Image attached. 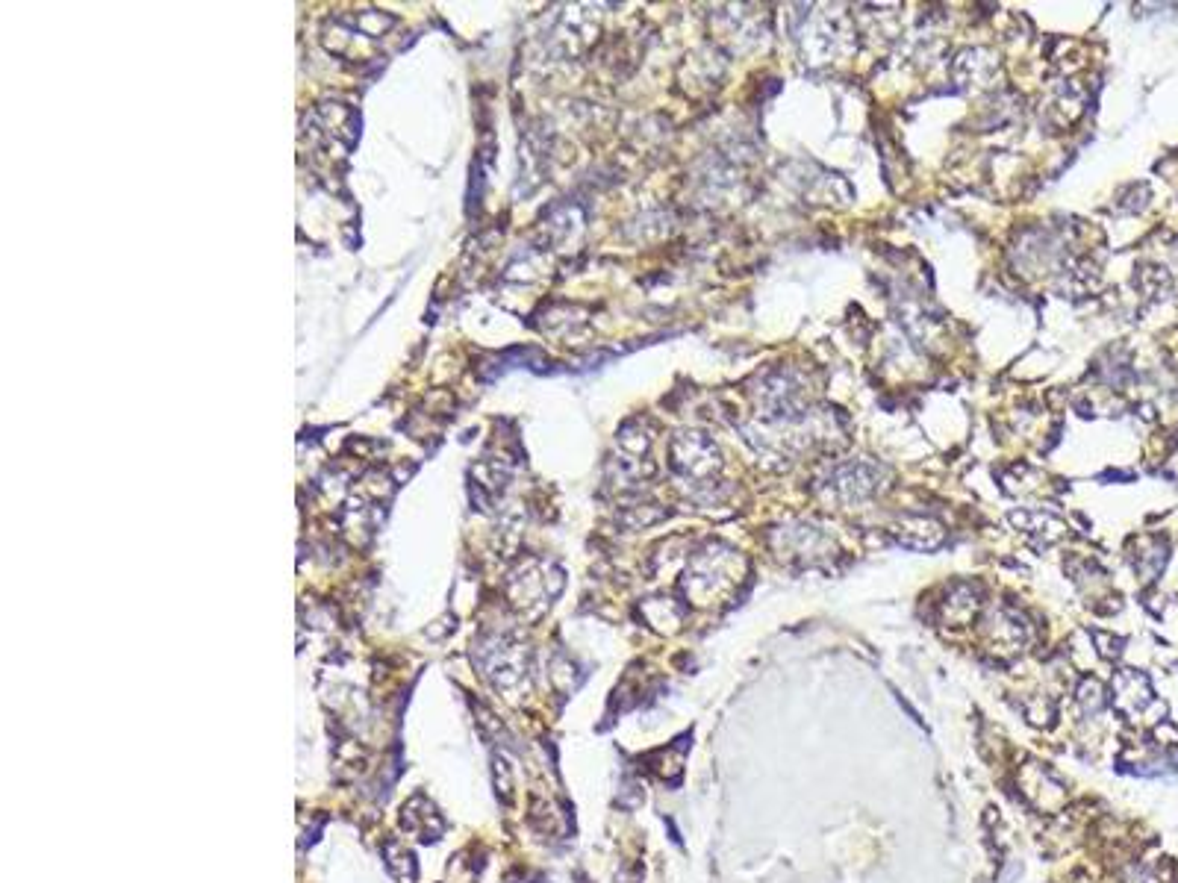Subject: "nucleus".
Returning a JSON list of instances; mask_svg holds the SVG:
<instances>
[{
    "label": "nucleus",
    "instance_id": "2",
    "mask_svg": "<svg viewBox=\"0 0 1178 883\" xmlns=\"http://www.w3.org/2000/svg\"><path fill=\"white\" fill-rule=\"evenodd\" d=\"M675 448H684V454L675 451V466L681 468L684 474L707 477V474H713V471L719 468V451H716V445H713L707 436H701V433H684V439H681Z\"/></svg>",
    "mask_w": 1178,
    "mask_h": 883
},
{
    "label": "nucleus",
    "instance_id": "5",
    "mask_svg": "<svg viewBox=\"0 0 1178 883\" xmlns=\"http://www.w3.org/2000/svg\"><path fill=\"white\" fill-rule=\"evenodd\" d=\"M831 483H834L837 492H843L846 498H855V501H860L863 495H872V492H875V474H869L863 466L840 468V471L834 474Z\"/></svg>",
    "mask_w": 1178,
    "mask_h": 883
},
{
    "label": "nucleus",
    "instance_id": "6",
    "mask_svg": "<svg viewBox=\"0 0 1178 883\" xmlns=\"http://www.w3.org/2000/svg\"><path fill=\"white\" fill-rule=\"evenodd\" d=\"M978 589H972V586H966V583H961V586H955L952 592H949V598H946V604H943V613H946V619L955 624H966L975 613H978Z\"/></svg>",
    "mask_w": 1178,
    "mask_h": 883
},
{
    "label": "nucleus",
    "instance_id": "4",
    "mask_svg": "<svg viewBox=\"0 0 1178 883\" xmlns=\"http://www.w3.org/2000/svg\"><path fill=\"white\" fill-rule=\"evenodd\" d=\"M987 633H990V642H993V645H999V648H1005V651H1017L1019 645L1025 642V636H1028V627H1025V622L1019 619L1017 613L999 610V613L990 616Z\"/></svg>",
    "mask_w": 1178,
    "mask_h": 883
},
{
    "label": "nucleus",
    "instance_id": "8",
    "mask_svg": "<svg viewBox=\"0 0 1178 883\" xmlns=\"http://www.w3.org/2000/svg\"><path fill=\"white\" fill-rule=\"evenodd\" d=\"M1078 701L1090 710V713H1096L1102 704H1105V698H1102V686L1096 683V680H1090V683H1084L1081 686V692H1078Z\"/></svg>",
    "mask_w": 1178,
    "mask_h": 883
},
{
    "label": "nucleus",
    "instance_id": "1",
    "mask_svg": "<svg viewBox=\"0 0 1178 883\" xmlns=\"http://www.w3.org/2000/svg\"><path fill=\"white\" fill-rule=\"evenodd\" d=\"M743 572V560L734 551L725 554H707L701 557L693 569V580H687V592H693L698 604H713V598H719L722 592L734 589L737 580Z\"/></svg>",
    "mask_w": 1178,
    "mask_h": 883
},
{
    "label": "nucleus",
    "instance_id": "3",
    "mask_svg": "<svg viewBox=\"0 0 1178 883\" xmlns=\"http://www.w3.org/2000/svg\"><path fill=\"white\" fill-rule=\"evenodd\" d=\"M893 536H896L905 548H913V551H934V548H940L943 539H946L943 527H940L937 521L925 519V516H905V519H899L896 521V527H893Z\"/></svg>",
    "mask_w": 1178,
    "mask_h": 883
},
{
    "label": "nucleus",
    "instance_id": "7",
    "mask_svg": "<svg viewBox=\"0 0 1178 883\" xmlns=\"http://www.w3.org/2000/svg\"><path fill=\"white\" fill-rule=\"evenodd\" d=\"M1014 524L1025 533H1040L1043 542H1055L1067 533V524L1046 513H1014Z\"/></svg>",
    "mask_w": 1178,
    "mask_h": 883
}]
</instances>
